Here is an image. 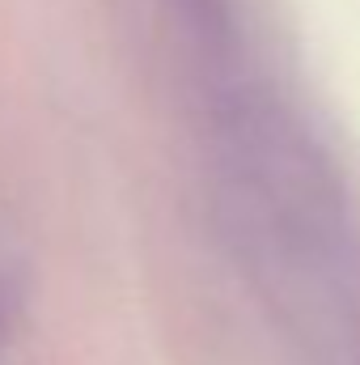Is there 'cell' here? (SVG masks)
<instances>
[{"label": "cell", "mask_w": 360, "mask_h": 365, "mask_svg": "<svg viewBox=\"0 0 360 365\" xmlns=\"http://www.w3.org/2000/svg\"><path fill=\"white\" fill-rule=\"evenodd\" d=\"M356 365H360V353H356Z\"/></svg>", "instance_id": "4"}, {"label": "cell", "mask_w": 360, "mask_h": 365, "mask_svg": "<svg viewBox=\"0 0 360 365\" xmlns=\"http://www.w3.org/2000/svg\"><path fill=\"white\" fill-rule=\"evenodd\" d=\"M21 310H26V289H21V280H17V272L0 268V357H4V349L13 344V336H17Z\"/></svg>", "instance_id": "3"}, {"label": "cell", "mask_w": 360, "mask_h": 365, "mask_svg": "<svg viewBox=\"0 0 360 365\" xmlns=\"http://www.w3.org/2000/svg\"><path fill=\"white\" fill-rule=\"evenodd\" d=\"M182 21V30L195 38L203 56L216 64H229L238 56V13L233 0H166Z\"/></svg>", "instance_id": "2"}, {"label": "cell", "mask_w": 360, "mask_h": 365, "mask_svg": "<svg viewBox=\"0 0 360 365\" xmlns=\"http://www.w3.org/2000/svg\"><path fill=\"white\" fill-rule=\"evenodd\" d=\"M225 170L259 225L305 264L339 268L352 255V204L322 145L271 98L229 81L212 106Z\"/></svg>", "instance_id": "1"}]
</instances>
